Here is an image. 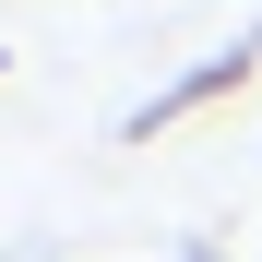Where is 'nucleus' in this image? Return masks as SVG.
<instances>
[{
    "label": "nucleus",
    "instance_id": "f257e3e1",
    "mask_svg": "<svg viewBox=\"0 0 262 262\" xmlns=\"http://www.w3.org/2000/svg\"><path fill=\"white\" fill-rule=\"evenodd\" d=\"M250 72H262V36H238V48H214L203 72H179L167 96H143V107H131V143H155V131H179L191 107H227V96H238Z\"/></svg>",
    "mask_w": 262,
    "mask_h": 262
}]
</instances>
